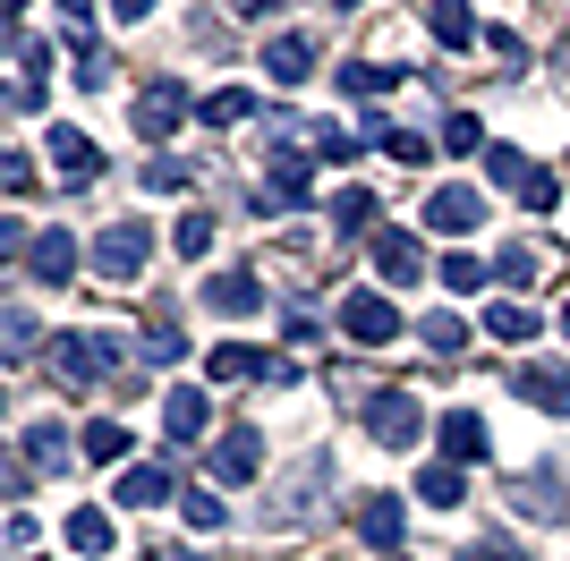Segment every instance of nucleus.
I'll list each match as a JSON object with an SVG mask.
<instances>
[{
	"label": "nucleus",
	"instance_id": "nucleus-42",
	"mask_svg": "<svg viewBox=\"0 0 570 561\" xmlns=\"http://www.w3.org/2000/svg\"><path fill=\"white\" fill-rule=\"evenodd\" d=\"M460 561H511V553H502V544H469Z\"/></svg>",
	"mask_w": 570,
	"mask_h": 561
},
{
	"label": "nucleus",
	"instance_id": "nucleus-19",
	"mask_svg": "<svg viewBox=\"0 0 570 561\" xmlns=\"http://www.w3.org/2000/svg\"><path fill=\"white\" fill-rule=\"evenodd\" d=\"M26 468H35V476H51V468H69V425H26Z\"/></svg>",
	"mask_w": 570,
	"mask_h": 561
},
{
	"label": "nucleus",
	"instance_id": "nucleus-35",
	"mask_svg": "<svg viewBox=\"0 0 570 561\" xmlns=\"http://www.w3.org/2000/svg\"><path fill=\"white\" fill-rule=\"evenodd\" d=\"M494 280L528 289V280H537V247H502V256H494Z\"/></svg>",
	"mask_w": 570,
	"mask_h": 561
},
{
	"label": "nucleus",
	"instance_id": "nucleus-30",
	"mask_svg": "<svg viewBox=\"0 0 570 561\" xmlns=\"http://www.w3.org/2000/svg\"><path fill=\"white\" fill-rule=\"evenodd\" d=\"M69 544L77 553H111V519L102 511H69Z\"/></svg>",
	"mask_w": 570,
	"mask_h": 561
},
{
	"label": "nucleus",
	"instance_id": "nucleus-12",
	"mask_svg": "<svg viewBox=\"0 0 570 561\" xmlns=\"http://www.w3.org/2000/svg\"><path fill=\"white\" fill-rule=\"evenodd\" d=\"M264 77H273V86H307V77H315V35H282V43H264Z\"/></svg>",
	"mask_w": 570,
	"mask_h": 561
},
{
	"label": "nucleus",
	"instance_id": "nucleus-16",
	"mask_svg": "<svg viewBox=\"0 0 570 561\" xmlns=\"http://www.w3.org/2000/svg\"><path fill=\"white\" fill-rule=\"evenodd\" d=\"M26 273H35V280H69L77 273V238L69 230H43L35 247H26Z\"/></svg>",
	"mask_w": 570,
	"mask_h": 561
},
{
	"label": "nucleus",
	"instance_id": "nucleus-45",
	"mask_svg": "<svg viewBox=\"0 0 570 561\" xmlns=\"http://www.w3.org/2000/svg\"><path fill=\"white\" fill-rule=\"evenodd\" d=\"M383 561H401V553H383Z\"/></svg>",
	"mask_w": 570,
	"mask_h": 561
},
{
	"label": "nucleus",
	"instance_id": "nucleus-37",
	"mask_svg": "<svg viewBox=\"0 0 570 561\" xmlns=\"http://www.w3.org/2000/svg\"><path fill=\"white\" fill-rule=\"evenodd\" d=\"M137 179L154 187V196H179V187H188V163H170V154H163V163H145Z\"/></svg>",
	"mask_w": 570,
	"mask_h": 561
},
{
	"label": "nucleus",
	"instance_id": "nucleus-31",
	"mask_svg": "<svg viewBox=\"0 0 570 561\" xmlns=\"http://www.w3.org/2000/svg\"><path fill=\"white\" fill-rule=\"evenodd\" d=\"M247 111H256V94H247V86H222L214 102H205V119H214V128H238Z\"/></svg>",
	"mask_w": 570,
	"mask_h": 561
},
{
	"label": "nucleus",
	"instance_id": "nucleus-3",
	"mask_svg": "<svg viewBox=\"0 0 570 561\" xmlns=\"http://www.w3.org/2000/svg\"><path fill=\"white\" fill-rule=\"evenodd\" d=\"M145 264H154V230H145V222H111V230L95 238V273L102 280H137Z\"/></svg>",
	"mask_w": 570,
	"mask_h": 561
},
{
	"label": "nucleus",
	"instance_id": "nucleus-26",
	"mask_svg": "<svg viewBox=\"0 0 570 561\" xmlns=\"http://www.w3.org/2000/svg\"><path fill=\"white\" fill-rule=\"evenodd\" d=\"M366 222H375V196H366V187H341V196H333V230L357 238Z\"/></svg>",
	"mask_w": 570,
	"mask_h": 561
},
{
	"label": "nucleus",
	"instance_id": "nucleus-8",
	"mask_svg": "<svg viewBox=\"0 0 570 561\" xmlns=\"http://www.w3.org/2000/svg\"><path fill=\"white\" fill-rule=\"evenodd\" d=\"M256 468H264V443H256V425H230V434L214 443V476H222V485H247Z\"/></svg>",
	"mask_w": 570,
	"mask_h": 561
},
{
	"label": "nucleus",
	"instance_id": "nucleus-2",
	"mask_svg": "<svg viewBox=\"0 0 570 561\" xmlns=\"http://www.w3.org/2000/svg\"><path fill=\"white\" fill-rule=\"evenodd\" d=\"M324 485H333V460H324V451H307V460H298V476L273 493V519H264V528H307L315 502H324Z\"/></svg>",
	"mask_w": 570,
	"mask_h": 561
},
{
	"label": "nucleus",
	"instance_id": "nucleus-34",
	"mask_svg": "<svg viewBox=\"0 0 570 561\" xmlns=\"http://www.w3.org/2000/svg\"><path fill=\"white\" fill-rule=\"evenodd\" d=\"M520 511H546V519H562V485H553V476H520Z\"/></svg>",
	"mask_w": 570,
	"mask_h": 561
},
{
	"label": "nucleus",
	"instance_id": "nucleus-43",
	"mask_svg": "<svg viewBox=\"0 0 570 561\" xmlns=\"http://www.w3.org/2000/svg\"><path fill=\"white\" fill-rule=\"evenodd\" d=\"M111 9H119V18H128V26H137V18H145V9H154V0H111Z\"/></svg>",
	"mask_w": 570,
	"mask_h": 561
},
{
	"label": "nucleus",
	"instance_id": "nucleus-29",
	"mask_svg": "<svg viewBox=\"0 0 570 561\" xmlns=\"http://www.w3.org/2000/svg\"><path fill=\"white\" fill-rule=\"evenodd\" d=\"M341 86H350V94H392V86H401V69H392V60H350Z\"/></svg>",
	"mask_w": 570,
	"mask_h": 561
},
{
	"label": "nucleus",
	"instance_id": "nucleus-20",
	"mask_svg": "<svg viewBox=\"0 0 570 561\" xmlns=\"http://www.w3.org/2000/svg\"><path fill=\"white\" fill-rule=\"evenodd\" d=\"M119 502H128V511L170 502V468H119Z\"/></svg>",
	"mask_w": 570,
	"mask_h": 561
},
{
	"label": "nucleus",
	"instance_id": "nucleus-10",
	"mask_svg": "<svg viewBox=\"0 0 570 561\" xmlns=\"http://www.w3.org/2000/svg\"><path fill=\"white\" fill-rule=\"evenodd\" d=\"M485 222V196L476 187H434L426 196V230H476Z\"/></svg>",
	"mask_w": 570,
	"mask_h": 561
},
{
	"label": "nucleus",
	"instance_id": "nucleus-36",
	"mask_svg": "<svg viewBox=\"0 0 570 561\" xmlns=\"http://www.w3.org/2000/svg\"><path fill=\"white\" fill-rule=\"evenodd\" d=\"M383 154H392V163H409V170H417V163H426V154H434V145L417 137V128H383Z\"/></svg>",
	"mask_w": 570,
	"mask_h": 561
},
{
	"label": "nucleus",
	"instance_id": "nucleus-32",
	"mask_svg": "<svg viewBox=\"0 0 570 561\" xmlns=\"http://www.w3.org/2000/svg\"><path fill=\"white\" fill-rule=\"evenodd\" d=\"M179 350H188V332L170 324V315H163V324H145V357H154V366H170Z\"/></svg>",
	"mask_w": 570,
	"mask_h": 561
},
{
	"label": "nucleus",
	"instance_id": "nucleus-28",
	"mask_svg": "<svg viewBox=\"0 0 570 561\" xmlns=\"http://www.w3.org/2000/svg\"><path fill=\"white\" fill-rule=\"evenodd\" d=\"M485 280H494V264H485V256H469V247H460V256H443V289H460V298H469V289H485Z\"/></svg>",
	"mask_w": 570,
	"mask_h": 561
},
{
	"label": "nucleus",
	"instance_id": "nucleus-1",
	"mask_svg": "<svg viewBox=\"0 0 570 561\" xmlns=\"http://www.w3.org/2000/svg\"><path fill=\"white\" fill-rule=\"evenodd\" d=\"M366 434H375L383 451H409L417 434H426V409H417V392H401V383L366 392Z\"/></svg>",
	"mask_w": 570,
	"mask_h": 561
},
{
	"label": "nucleus",
	"instance_id": "nucleus-18",
	"mask_svg": "<svg viewBox=\"0 0 570 561\" xmlns=\"http://www.w3.org/2000/svg\"><path fill=\"white\" fill-rule=\"evenodd\" d=\"M485 443H494V434H485V417H476V409H452V417H443V451H452L460 468L485 460Z\"/></svg>",
	"mask_w": 570,
	"mask_h": 561
},
{
	"label": "nucleus",
	"instance_id": "nucleus-15",
	"mask_svg": "<svg viewBox=\"0 0 570 561\" xmlns=\"http://www.w3.org/2000/svg\"><path fill=\"white\" fill-rule=\"evenodd\" d=\"M357 537L392 553V544L409 537V511H401V502H392V493H366V511H357Z\"/></svg>",
	"mask_w": 570,
	"mask_h": 561
},
{
	"label": "nucleus",
	"instance_id": "nucleus-13",
	"mask_svg": "<svg viewBox=\"0 0 570 561\" xmlns=\"http://www.w3.org/2000/svg\"><path fill=\"white\" fill-rule=\"evenodd\" d=\"M51 163H60V179H69V187H95L102 179V154L77 137V128H51Z\"/></svg>",
	"mask_w": 570,
	"mask_h": 561
},
{
	"label": "nucleus",
	"instance_id": "nucleus-14",
	"mask_svg": "<svg viewBox=\"0 0 570 561\" xmlns=\"http://www.w3.org/2000/svg\"><path fill=\"white\" fill-rule=\"evenodd\" d=\"M205 306H214V315H256L264 280L256 273H214V280H205Z\"/></svg>",
	"mask_w": 570,
	"mask_h": 561
},
{
	"label": "nucleus",
	"instance_id": "nucleus-11",
	"mask_svg": "<svg viewBox=\"0 0 570 561\" xmlns=\"http://www.w3.org/2000/svg\"><path fill=\"white\" fill-rule=\"evenodd\" d=\"M315 196V170L298 163V154H273V170H264V205H282V213H298Z\"/></svg>",
	"mask_w": 570,
	"mask_h": 561
},
{
	"label": "nucleus",
	"instance_id": "nucleus-38",
	"mask_svg": "<svg viewBox=\"0 0 570 561\" xmlns=\"http://www.w3.org/2000/svg\"><path fill=\"white\" fill-rule=\"evenodd\" d=\"M205 247H214V213H188L179 222V256H205Z\"/></svg>",
	"mask_w": 570,
	"mask_h": 561
},
{
	"label": "nucleus",
	"instance_id": "nucleus-24",
	"mask_svg": "<svg viewBox=\"0 0 570 561\" xmlns=\"http://www.w3.org/2000/svg\"><path fill=\"white\" fill-rule=\"evenodd\" d=\"M86 460H95V468H119V460H128V425H119V417H95V425H86Z\"/></svg>",
	"mask_w": 570,
	"mask_h": 561
},
{
	"label": "nucleus",
	"instance_id": "nucleus-7",
	"mask_svg": "<svg viewBox=\"0 0 570 561\" xmlns=\"http://www.w3.org/2000/svg\"><path fill=\"white\" fill-rule=\"evenodd\" d=\"M43 69H51V43H43V35H18V86H9V111H43Z\"/></svg>",
	"mask_w": 570,
	"mask_h": 561
},
{
	"label": "nucleus",
	"instance_id": "nucleus-17",
	"mask_svg": "<svg viewBox=\"0 0 570 561\" xmlns=\"http://www.w3.org/2000/svg\"><path fill=\"white\" fill-rule=\"evenodd\" d=\"M417 502H434V511H460V502H469V476H460V460L417 468Z\"/></svg>",
	"mask_w": 570,
	"mask_h": 561
},
{
	"label": "nucleus",
	"instance_id": "nucleus-44",
	"mask_svg": "<svg viewBox=\"0 0 570 561\" xmlns=\"http://www.w3.org/2000/svg\"><path fill=\"white\" fill-rule=\"evenodd\" d=\"M562 341H570V306H562Z\"/></svg>",
	"mask_w": 570,
	"mask_h": 561
},
{
	"label": "nucleus",
	"instance_id": "nucleus-6",
	"mask_svg": "<svg viewBox=\"0 0 570 561\" xmlns=\"http://www.w3.org/2000/svg\"><path fill=\"white\" fill-rule=\"evenodd\" d=\"M511 383H520L528 409H546V417H570V366H546V357H537V366H520Z\"/></svg>",
	"mask_w": 570,
	"mask_h": 561
},
{
	"label": "nucleus",
	"instance_id": "nucleus-40",
	"mask_svg": "<svg viewBox=\"0 0 570 561\" xmlns=\"http://www.w3.org/2000/svg\"><path fill=\"white\" fill-rule=\"evenodd\" d=\"M0 187H9V196H26V187H35V163H26V154H9V163H0Z\"/></svg>",
	"mask_w": 570,
	"mask_h": 561
},
{
	"label": "nucleus",
	"instance_id": "nucleus-21",
	"mask_svg": "<svg viewBox=\"0 0 570 561\" xmlns=\"http://www.w3.org/2000/svg\"><path fill=\"white\" fill-rule=\"evenodd\" d=\"M537 324H546V315L520 306V298H494V306H485V332H494V341H537Z\"/></svg>",
	"mask_w": 570,
	"mask_h": 561
},
{
	"label": "nucleus",
	"instance_id": "nucleus-22",
	"mask_svg": "<svg viewBox=\"0 0 570 561\" xmlns=\"http://www.w3.org/2000/svg\"><path fill=\"white\" fill-rule=\"evenodd\" d=\"M163 425H170V443H196V434H205V392L179 383V392L163 400Z\"/></svg>",
	"mask_w": 570,
	"mask_h": 561
},
{
	"label": "nucleus",
	"instance_id": "nucleus-4",
	"mask_svg": "<svg viewBox=\"0 0 570 561\" xmlns=\"http://www.w3.org/2000/svg\"><path fill=\"white\" fill-rule=\"evenodd\" d=\"M128 119H137L145 145H170V137H179V119H188V86H179V77H154V86L137 94V111H128Z\"/></svg>",
	"mask_w": 570,
	"mask_h": 561
},
{
	"label": "nucleus",
	"instance_id": "nucleus-25",
	"mask_svg": "<svg viewBox=\"0 0 570 561\" xmlns=\"http://www.w3.org/2000/svg\"><path fill=\"white\" fill-rule=\"evenodd\" d=\"M485 170H494L502 187H520V196H528V187H537V163H528L520 145H485Z\"/></svg>",
	"mask_w": 570,
	"mask_h": 561
},
{
	"label": "nucleus",
	"instance_id": "nucleus-23",
	"mask_svg": "<svg viewBox=\"0 0 570 561\" xmlns=\"http://www.w3.org/2000/svg\"><path fill=\"white\" fill-rule=\"evenodd\" d=\"M426 26H434V43H452V51H469V43H476L469 0H434V9H426Z\"/></svg>",
	"mask_w": 570,
	"mask_h": 561
},
{
	"label": "nucleus",
	"instance_id": "nucleus-33",
	"mask_svg": "<svg viewBox=\"0 0 570 561\" xmlns=\"http://www.w3.org/2000/svg\"><path fill=\"white\" fill-rule=\"evenodd\" d=\"M188 528H196V537H214V528H230V511H222V493H205V485L188 493Z\"/></svg>",
	"mask_w": 570,
	"mask_h": 561
},
{
	"label": "nucleus",
	"instance_id": "nucleus-39",
	"mask_svg": "<svg viewBox=\"0 0 570 561\" xmlns=\"http://www.w3.org/2000/svg\"><path fill=\"white\" fill-rule=\"evenodd\" d=\"M443 145H452V154H476V119H469V111L443 119Z\"/></svg>",
	"mask_w": 570,
	"mask_h": 561
},
{
	"label": "nucleus",
	"instance_id": "nucleus-41",
	"mask_svg": "<svg viewBox=\"0 0 570 561\" xmlns=\"http://www.w3.org/2000/svg\"><path fill=\"white\" fill-rule=\"evenodd\" d=\"M35 341H43V332H35V315H9V357H26Z\"/></svg>",
	"mask_w": 570,
	"mask_h": 561
},
{
	"label": "nucleus",
	"instance_id": "nucleus-5",
	"mask_svg": "<svg viewBox=\"0 0 570 561\" xmlns=\"http://www.w3.org/2000/svg\"><path fill=\"white\" fill-rule=\"evenodd\" d=\"M341 332H350L357 350H383V341L401 332V306L383 298V289H350V298H341Z\"/></svg>",
	"mask_w": 570,
	"mask_h": 561
},
{
	"label": "nucleus",
	"instance_id": "nucleus-27",
	"mask_svg": "<svg viewBox=\"0 0 570 561\" xmlns=\"http://www.w3.org/2000/svg\"><path fill=\"white\" fill-rule=\"evenodd\" d=\"M417 332H426L434 357H460V350H469V324H460V315H417Z\"/></svg>",
	"mask_w": 570,
	"mask_h": 561
},
{
	"label": "nucleus",
	"instance_id": "nucleus-9",
	"mask_svg": "<svg viewBox=\"0 0 570 561\" xmlns=\"http://www.w3.org/2000/svg\"><path fill=\"white\" fill-rule=\"evenodd\" d=\"M375 273L392 280V289H409V280L426 273V247H417L409 230H375Z\"/></svg>",
	"mask_w": 570,
	"mask_h": 561
}]
</instances>
